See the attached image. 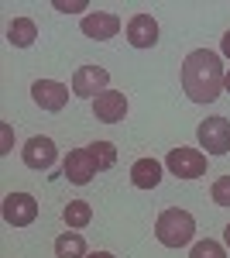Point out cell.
I'll list each match as a JSON object with an SVG mask.
<instances>
[{
	"label": "cell",
	"mask_w": 230,
	"mask_h": 258,
	"mask_svg": "<svg viewBox=\"0 0 230 258\" xmlns=\"http://www.w3.org/2000/svg\"><path fill=\"white\" fill-rule=\"evenodd\" d=\"M223 66L220 55L210 48H196L182 62V90L189 93L192 103H213L223 93Z\"/></svg>",
	"instance_id": "obj_1"
},
{
	"label": "cell",
	"mask_w": 230,
	"mask_h": 258,
	"mask_svg": "<svg viewBox=\"0 0 230 258\" xmlns=\"http://www.w3.org/2000/svg\"><path fill=\"white\" fill-rule=\"evenodd\" d=\"M155 238L162 241L165 248H186L196 238V217H192L189 210L169 207V210H162L158 220H155Z\"/></svg>",
	"instance_id": "obj_2"
},
{
	"label": "cell",
	"mask_w": 230,
	"mask_h": 258,
	"mask_svg": "<svg viewBox=\"0 0 230 258\" xmlns=\"http://www.w3.org/2000/svg\"><path fill=\"white\" fill-rule=\"evenodd\" d=\"M165 165H169L172 176H179V179H199L203 172H206V155H203L199 148H186V145H179V148L169 152Z\"/></svg>",
	"instance_id": "obj_3"
},
{
	"label": "cell",
	"mask_w": 230,
	"mask_h": 258,
	"mask_svg": "<svg viewBox=\"0 0 230 258\" xmlns=\"http://www.w3.org/2000/svg\"><path fill=\"white\" fill-rule=\"evenodd\" d=\"M199 145L210 152V155H227L230 152V120L227 117H206L196 131Z\"/></svg>",
	"instance_id": "obj_4"
},
{
	"label": "cell",
	"mask_w": 230,
	"mask_h": 258,
	"mask_svg": "<svg viewBox=\"0 0 230 258\" xmlns=\"http://www.w3.org/2000/svg\"><path fill=\"white\" fill-rule=\"evenodd\" d=\"M107 83H110V73L103 66H79L72 76V93L83 100H96L100 93H107Z\"/></svg>",
	"instance_id": "obj_5"
},
{
	"label": "cell",
	"mask_w": 230,
	"mask_h": 258,
	"mask_svg": "<svg viewBox=\"0 0 230 258\" xmlns=\"http://www.w3.org/2000/svg\"><path fill=\"white\" fill-rule=\"evenodd\" d=\"M38 217V200L31 193H7L4 197V220L11 227H28Z\"/></svg>",
	"instance_id": "obj_6"
},
{
	"label": "cell",
	"mask_w": 230,
	"mask_h": 258,
	"mask_svg": "<svg viewBox=\"0 0 230 258\" xmlns=\"http://www.w3.org/2000/svg\"><path fill=\"white\" fill-rule=\"evenodd\" d=\"M31 100L38 103L41 110L58 114V110L69 103V86L58 83V80H35V83H31Z\"/></svg>",
	"instance_id": "obj_7"
},
{
	"label": "cell",
	"mask_w": 230,
	"mask_h": 258,
	"mask_svg": "<svg viewBox=\"0 0 230 258\" xmlns=\"http://www.w3.org/2000/svg\"><path fill=\"white\" fill-rule=\"evenodd\" d=\"M21 159H24V165L28 169H38V172H45V169H52L58 159V148L52 138H45V135H35V138H28V145L21 148Z\"/></svg>",
	"instance_id": "obj_8"
},
{
	"label": "cell",
	"mask_w": 230,
	"mask_h": 258,
	"mask_svg": "<svg viewBox=\"0 0 230 258\" xmlns=\"http://www.w3.org/2000/svg\"><path fill=\"white\" fill-rule=\"evenodd\" d=\"M117 31H120V18L110 11H93V14L83 18V35L93 41H110Z\"/></svg>",
	"instance_id": "obj_9"
},
{
	"label": "cell",
	"mask_w": 230,
	"mask_h": 258,
	"mask_svg": "<svg viewBox=\"0 0 230 258\" xmlns=\"http://www.w3.org/2000/svg\"><path fill=\"white\" fill-rule=\"evenodd\" d=\"M124 114H127V97L120 90H107L93 100V117L103 124H117V120H124Z\"/></svg>",
	"instance_id": "obj_10"
},
{
	"label": "cell",
	"mask_w": 230,
	"mask_h": 258,
	"mask_svg": "<svg viewBox=\"0 0 230 258\" xmlns=\"http://www.w3.org/2000/svg\"><path fill=\"white\" fill-rule=\"evenodd\" d=\"M96 172H100V165L93 162L90 148H76V152H69V159H65V179H69V182L86 186Z\"/></svg>",
	"instance_id": "obj_11"
},
{
	"label": "cell",
	"mask_w": 230,
	"mask_h": 258,
	"mask_svg": "<svg viewBox=\"0 0 230 258\" xmlns=\"http://www.w3.org/2000/svg\"><path fill=\"white\" fill-rule=\"evenodd\" d=\"M127 41L134 48H155L158 45V21L151 14H134L127 21Z\"/></svg>",
	"instance_id": "obj_12"
},
{
	"label": "cell",
	"mask_w": 230,
	"mask_h": 258,
	"mask_svg": "<svg viewBox=\"0 0 230 258\" xmlns=\"http://www.w3.org/2000/svg\"><path fill=\"white\" fill-rule=\"evenodd\" d=\"M131 182L137 189H155L162 182V162L158 159H137L131 165Z\"/></svg>",
	"instance_id": "obj_13"
},
{
	"label": "cell",
	"mask_w": 230,
	"mask_h": 258,
	"mask_svg": "<svg viewBox=\"0 0 230 258\" xmlns=\"http://www.w3.org/2000/svg\"><path fill=\"white\" fill-rule=\"evenodd\" d=\"M38 38V28H35V21L31 18H14L11 21V28H7V41L14 45V48H31Z\"/></svg>",
	"instance_id": "obj_14"
},
{
	"label": "cell",
	"mask_w": 230,
	"mask_h": 258,
	"mask_svg": "<svg viewBox=\"0 0 230 258\" xmlns=\"http://www.w3.org/2000/svg\"><path fill=\"white\" fill-rule=\"evenodd\" d=\"M62 220H65L69 231H79V227H86V224L93 220V207H90L86 200H69L65 210H62Z\"/></svg>",
	"instance_id": "obj_15"
},
{
	"label": "cell",
	"mask_w": 230,
	"mask_h": 258,
	"mask_svg": "<svg viewBox=\"0 0 230 258\" xmlns=\"http://www.w3.org/2000/svg\"><path fill=\"white\" fill-rule=\"evenodd\" d=\"M55 258H86V241L79 231H65L55 238Z\"/></svg>",
	"instance_id": "obj_16"
},
{
	"label": "cell",
	"mask_w": 230,
	"mask_h": 258,
	"mask_svg": "<svg viewBox=\"0 0 230 258\" xmlns=\"http://www.w3.org/2000/svg\"><path fill=\"white\" fill-rule=\"evenodd\" d=\"M86 148H90L93 162L100 165V172H107V169L117 162V148L110 145V141H93V145H86Z\"/></svg>",
	"instance_id": "obj_17"
},
{
	"label": "cell",
	"mask_w": 230,
	"mask_h": 258,
	"mask_svg": "<svg viewBox=\"0 0 230 258\" xmlns=\"http://www.w3.org/2000/svg\"><path fill=\"white\" fill-rule=\"evenodd\" d=\"M189 258H227V251H223V244H216V241H196L192 244Z\"/></svg>",
	"instance_id": "obj_18"
},
{
	"label": "cell",
	"mask_w": 230,
	"mask_h": 258,
	"mask_svg": "<svg viewBox=\"0 0 230 258\" xmlns=\"http://www.w3.org/2000/svg\"><path fill=\"white\" fill-rule=\"evenodd\" d=\"M210 197H213V203H216V207H230V176H220L216 182H213Z\"/></svg>",
	"instance_id": "obj_19"
},
{
	"label": "cell",
	"mask_w": 230,
	"mask_h": 258,
	"mask_svg": "<svg viewBox=\"0 0 230 258\" xmlns=\"http://www.w3.org/2000/svg\"><path fill=\"white\" fill-rule=\"evenodd\" d=\"M55 11H62V14H76V11H86V0H76V4H65V0H55Z\"/></svg>",
	"instance_id": "obj_20"
},
{
	"label": "cell",
	"mask_w": 230,
	"mask_h": 258,
	"mask_svg": "<svg viewBox=\"0 0 230 258\" xmlns=\"http://www.w3.org/2000/svg\"><path fill=\"white\" fill-rule=\"evenodd\" d=\"M220 52H223V55H227V59H230V31H227V35H223V38H220Z\"/></svg>",
	"instance_id": "obj_21"
},
{
	"label": "cell",
	"mask_w": 230,
	"mask_h": 258,
	"mask_svg": "<svg viewBox=\"0 0 230 258\" xmlns=\"http://www.w3.org/2000/svg\"><path fill=\"white\" fill-rule=\"evenodd\" d=\"M86 258H117V255H110V251H93V255H86Z\"/></svg>",
	"instance_id": "obj_22"
},
{
	"label": "cell",
	"mask_w": 230,
	"mask_h": 258,
	"mask_svg": "<svg viewBox=\"0 0 230 258\" xmlns=\"http://www.w3.org/2000/svg\"><path fill=\"white\" fill-rule=\"evenodd\" d=\"M223 90L230 93V69H227V76H223Z\"/></svg>",
	"instance_id": "obj_23"
},
{
	"label": "cell",
	"mask_w": 230,
	"mask_h": 258,
	"mask_svg": "<svg viewBox=\"0 0 230 258\" xmlns=\"http://www.w3.org/2000/svg\"><path fill=\"white\" fill-rule=\"evenodd\" d=\"M223 241H227V248H230V224L223 227Z\"/></svg>",
	"instance_id": "obj_24"
}]
</instances>
